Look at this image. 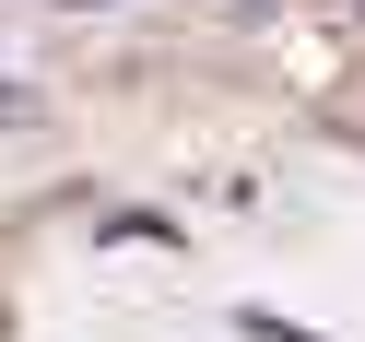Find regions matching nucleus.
Returning <instances> with one entry per match:
<instances>
[{
    "instance_id": "nucleus-1",
    "label": "nucleus",
    "mask_w": 365,
    "mask_h": 342,
    "mask_svg": "<svg viewBox=\"0 0 365 342\" xmlns=\"http://www.w3.org/2000/svg\"><path fill=\"white\" fill-rule=\"evenodd\" d=\"M71 12H106V0H71Z\"/></svg>"
}]
</instances>
